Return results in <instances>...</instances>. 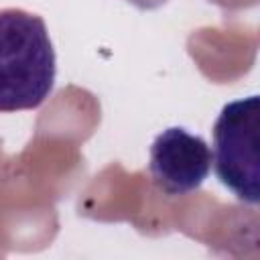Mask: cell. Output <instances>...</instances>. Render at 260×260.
Wrapping results in <instances>:
<instances>
[{"instance_id": "7a4b0ae2", "label": "cell", "mask_w": 260, "mask_h": 260, "mask_svg": "<svg viewBox=\"0 0 260 260\" xmlns=\"http://www.w3.org/2000/svg\"><path fill=\"white\" fill-rule=\"evenodd\" d=\"M260 100L258 95L230 102L213 124L211 160L219 183L240 201L256 205L260 199Z\"/></svg>"}, {"instance_id": "3957f363", "label": "cell", "mask_w": 260, "mask_h": 260, "mask_svg": "<svg viewBox=\"0 0 260 260\" xmlns=\"http://www.w3.org/2000/svg\"><path fill=\"white\" fill-rule=\"evenodd\" d=\"M211 171V148L181 126L162 130L150 144L148 173L165 195H187L203 185Z\"/></svg>"}, {"instance_id": "6da1fadb", "label": "cell", "mask_w": 260, "mask_h": 260, "mask_svg": "<svg viewBox=\"0 0 260 260\" xmlns=\"http://www.w3.org/2000/svg\"><path fill=\"white\" fill-rule=\"evenodd\" d=\"M55 49L45 20L22 8L0 10V112L39 108L55 85Z\"/></svg>"}]
</instances>
